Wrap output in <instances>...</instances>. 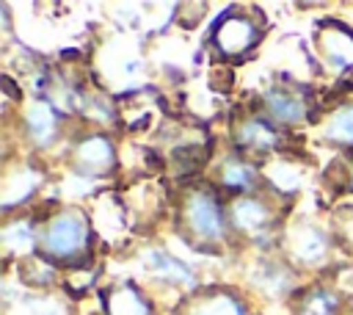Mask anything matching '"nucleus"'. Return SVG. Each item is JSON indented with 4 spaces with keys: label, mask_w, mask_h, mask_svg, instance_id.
<instances>
[{
    "label": "nucleus",
    "mask_w": 353,
    "mask_h": 315,
    "mask_svg": "<svg viewBox=\"0 0 353 315\" xmlns=\"http://www.w3.org/2000/svg\"><path fill=\"white\" fill-rule=\"evenodd\" d=\"M3 243L11 254L28 257L33 251V246H39V229L28 218H17L3 229Z\"/></svg>",
    "instance_id": "nucleus-17"
},
{
    "label": "nucleus",
    "mask_w": 353,
    "mask_h": 315,
    "mask_svg": "<svg viewBox=\"0 0 353 315\" xmlns=\"http://www.w3.org/2000/svg\"><path fill=\"white\" fill-rule=\"evenodd\" d=\"M105 315H152V304L135 285L119 282L105 293Z\"/></svg>",
    "instance_id": "nucleus-11"
},
{
    "label": "nucleus",
    "mask_w": 353,
    "mask_h": 315,
    "mask_svg": "<svg viewBox=\"0 0 353 315\" xmlns=\"http://www.w3.org/2000/svg\"><path fill=\"white\" fill-rule=\"evenodd\" d=\"M229 224L237 235H245L251 240H262L273 232L276 227V213L273 207L259 199L256 193L248 196H234L232 207H229Z\"/></svg>",
    "instance_id": "nucleus-4"
},
{
    "label": "nucleus",
    "mask_w": 353,
    "mask_h": 315,
    "mask_svg": "<svg viewBox=\"0 0 353 315\" xmlns=\"http://www.w3.org/2000/svg\"><path fill=\"white\" fill-rule=\"evenodd\" d=\"M72 166L85 177H102L116 169V146L108 135L91 133L72 146Z\"/></svg>",
    "instance_id": "nucleus-6"
},
{
    "label": "nucleus",
    "mask_w": 353,
    "mask_h": 315,
    "mask_svg": "<svg viewBox=\"0 0 353 315\" xmlns=\"http://www.w3.org/2000/svg\"><path fill=\"white\" fill-rule=\"evenodd\" d=\"M342 188L353 193V160H345L342 166Z\"/></svg>",
    "instance_id": "nucleus-19"
},
{
    "label": "nucleus",
    "mask_w": 353,
    "mask_h": 315,
    "mask_svg": "<svg viewBox=\"0 0 353 315\" xmlns=\"http://www.w3.org/2000/svg\"><path fill=\"white\" fill-rule=\"evenodd\" d=\"M182 315H245L243 301L229 290H207L188 301Z\"/></svg>",
    "instance_id": "nucleus-13"
},
{
    "label": "nucleus",
    "mask_w": 353,
    "mask_h": 315,
    "mask_svg": "<svg viewBox=\"0 0 353 315\" xmlns=\"http://www.w3.org/2000/svg\"><path fill=\"white\" fill-rule=\"evenodd\" d=\"M287 251H290V260L301 265H320L325 262V254H328V238L312 224H298L287 235Z\"/></svg>",
    "instance_id": "nucleus-9"
},
{
    "label": "nucleus",
    "mask_w": 353,
    "mask_h": 315,
    "mask_svg": "<svg viewBox=\"0 0 353 315\" xmlns=\"http://www.w3.org/2000/svg\"><path fill=\"white\" fill-rule=\"evenodd\" d=\"M234 144L240 152L251 155H268L279 149L281 144V130L273 124L265 113H248L234 124Z\"/></svg>",
    "instance_id": "nucleus-7"
},
{
    "label": "nucleus",
    "mask_w": 353,
    "mask_h": 315,
    "mask_svg": "<svg viewBox=\"0 0 353 315\" xmlns=\"http://www.w3.org/2000/svg\"><path fill=\"white\" fill-rule=\"evenodd\" d=\"M218 182H221V188H226L234 196H248V193H254V188L259 182V174L248 160L229 158L218 169Z\"/></svg>",
    "instance_id": "nucleus-12"
},
{
    "label": "nucleus",
    "mask_w": 353,
    "mask_h": 315,
    "mask_svg": "<svg viewBox=\"0 0 353 315\" xmlns=\"http://www.w3.org/2000/svg\"><path fill=\"white\" fill-rule=\"evenodd\" d=\"M262 25L245 11H226L212 28V44L223 58H240L256 47Z\"/></svg>",
    "instance_id": "nucleus-3"
},
{
    "label": "nucleus",
    "mask_w": 353,
    "mask_h": 315,
    "mask_svg": "<svg viewBox=\"0 0 353 315\" xmlns=\"http://www.w3.org/2000/svg\"><path fill=\"white\" fill-rule=\"evenodd\" d=\"M39 182H41V174L33 166H19V169L8 171L6 182H3V207L11 210L19 202H28L39 191Z\"/></svg>",
    "instance_id": "nucleus-14"
},
{
    "label": "nucleus",
    "mask_w": 353,
    "mask_h": 315,
    "mask_svg": "<svg viewBox=\"0 0 353 315\" xmlns=\"http://www.w3.org/2000/svg\"><path fill=\"white\" fill-rule=\"evenodd\" d=\"M317 47L323 52V58L336 69V72H347L353 69V30L336 22H328L317 30Z\"/></svg>",
    "instance_id": "nucleus-8"
},
{
    "label": "nucleus",
    "mask_w": 353,
    "mask_h": 315,
    "mask_svg": "<svg viewBox=\"0 0 353 315\" xmlns=\"http://www.w3.org/2000/svg\"><path fill=\"white\" fill-rule=\"evenodd\" d=\"M25 133L41 149H47L58 138L61 119H58V111H55V105L50 99H33L25 108Z\"/></svg>",
    "instance_id": "nucleus-10"
},
{
    "label": "nucleus",
    "mask_w": 353,
    "mask_h": 315,
    "mask_svg": "<svg viewBox=\"0 0 353 315\" xmlns=\"http://www.w3.org/2000/svg\"><path fill=\"white\" fill-rule=\"evenodd\" d=\"M323 135H325V141H331L342 149H353V99L336 105L328 113V119L323 124Z\"/></svg>",
    "instance_id": "nucleus-16"
},
{
    "label": "nucleus",
    "mask_w": 353,
    "mask_h": 315,
    "mask_svg": "<svg viewBox=\"0 0 353 315\" xmlns=\"http://www.w3.org/2000/svg\"><path fill=\"white\" fill-rule=\"evenodd\" d=\"M39 249L50 262H85L91 251V224L83 210L63 207L52 213L39 229Z\"/></svg>",
    "instance_id": "nucleus-1"
},
{
    "label": "nucleus",
    "mask_w": 353,
    "mask_h": 315,
    "mask_svg": "<svg viewBox=\"0 0 353 315\" xmlns=\"http://www.w3.org/2000/svg\"><path fill=\"white\" fill-rule=\"evenodd\" d=\"M179 227L188 240L201 249H215L226 240L229 213H223L221 196L210 188H190L179 202Z\"/></svg>",
    "instance_id": "nucleus-2"
},
{
    "label": "nucleus",
    "mask_w": 353,
    "mask_h": 315,
    "mask_svg": "<svg viewBox=\"0 0 353 315\" xmlns=\"http://www.w3.org/2000/svg\"><path fill=\"white\" fill-rule=\"evenodd\" d=\"M146 265H149V271H152L157 279H163V282H174V285H182V287H193V285H196L193 271H190L185 262H179L176 257H171L168 251H163V249L146 251Z\"/></svg>",
    "instance_id": "nucleus-15"
},
{
    "label": "nucleus",
    "mask_w": 353,
    "mask_h": 315,
    "mask_svg": "<svg viewBox=\"0 0 353 315\" xmlns=\"http://www.w3.org/2000/svg\"><path fill=\"white\" fill-rule=\"evenodd\" d=\"M22 279L25 282H36V285H50L55 279L52 262L44 260V257H28L25 265H22Z\"/></svg>",
    "instance_id": "nucleus-18"
},
{
    "label": "nucleus",
    "mask_w": 353,
    "mask_h": 315,
    "mask_svg": "<svg viewBox=\"0 0 353 315\" xmlns=\"http://www.w3.org/2000/svg\"><path fill=\"white\" fill-rule=\"evenodd\" d=\"M262 113L279 127H295L309 116V102L298 86H273L262 97Z\"/></svg>",
    "instance_id": "nucleus-5"
}]
</instances>
